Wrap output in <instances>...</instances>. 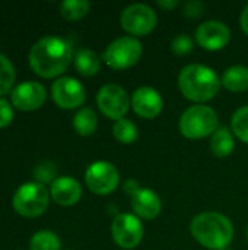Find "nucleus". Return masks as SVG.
<instances>
[{"label": "nucleus", "instance_id": "1", "mask_svg": "<svg viewBox=\"0 0 248 250\" xmlns=\"http://www.w3.org/2000/svg\"><path fill=\"white\" fill-rule=\"evenodd\" d=\"M72 44L60 37L48 35L38 40L29 51V66L41 78L60 76L73 60Z\"/></svg>", "mask_w": 248, "mask_h": 250}, {"label": "nucleus", "instance_id": "2", "mask_svg": "<svg viewBox=\"0 0 248 250\" xmlns=\"http://www.w3.org/2000/svg\"><path fill=\"white\" fill-rule=\"evenodd\" d=\"M190 233L203 248L224 250L234 239V226L227 215L216 211H205L191 220Z\"/></svg>", "mask_w": 248, "mask_h": 250}, {"label": "nucleus", "instance_id": "3", "mask_svg": "<svg viewBox=\"0 0 248 250\" xmlns=\"http://www.w3.org/2000/svg\"><path fill=\"white\" fill-rule=\"evenodd\" d=\"M221 86V78L209 66L191 63L180 70L178 88L184 98L193 103L202 104L210 101L216 97Z\"/></svg>", "mask_w": 248, "mask_h": 250}, {"label": "nucleus", "instance_id": "4", "mask_svg": "<svg viewBox=\"0 0 248 250\" xmlns=\"http://www.w3.org/2000/svg\"><path fill=\"white\" fill-rule=\"evenodd\" d=\"M178 129L187 139H203L212 136L219 129V117L212 107L196 104L184 110L178 122Z\"/></svg>", "mask_w": 248, "mask_h": 250}, {"label": "nucleus", "instance_id": "5", "mask_svg": "<svg viewBox=\"0 0 248 250\" xmlns=\"http://www.w3.org/2000/svg\"><path fill=\"white\" fill-rule=\"evenodd\" d=\"M50 204V193L44 185L38 182H28L19 186L13 195L12 205L15 211L26 218L42 215Z\"/></svg>", "mask_w": 248, "mask_h": 250}, {"label": "nucleus", "instance_id": "6", "mask_svg": "<svg viewBox=\"0 0 248 250\" xmlns=\"http://www.w3.org/2000/svg\"><path fill=\"white\" fill-rule=\"evenodd\" d=\"M143 54L142 42L134 37H120L110 42L102 53V60L113 70H126L133 67Z\"/></svg>", "mask_w": 248, "mask_h": 250}, {"label": "nucleus", "instance_id": "7", "mask_svg": "<svg viewBox=\"0 0 248 250\" xmlns=\"http://www.w3.org/2000/svg\"><path fill=\"white\" fill-rule=\"evenodd\" d=\"M120 23L121 28L132 37H145L156 28L158 16L149 4L134 3L123 9Z\"/></svg>", "mask_w": 248, "mask_h": 250}, {"label": "nucleus", "instance_id": "8", "mask_svg": "<svg viewBox=\"0 0 248 250\" xmlns=\"http://www.w3.org/2000/svg\"><path fill=\"white\" fill-rule=\"evenodd\" d=\"M130 100L127 91L117 83H107L101 86L96 94V105L99 111L114 122L126 117L132 107Z\"/></svg>", "mask_w": 248, "mask_h": 250}, {"label": "nucleus", "instance_id": "9", "mask_svg": "<svg viewBox=\"0 0 248 250\" xmlns=\"http://www.w3.org/2000/svg\"><path fill=\"white\" fill-rule=\"evenodd\" d=\"M143 224L134 214H118L111 224V236L118 248L124 250L136 249L143 240Z\"/></svg>", "mask_w": 248, "mask_h": 250}, {"label": "nucleus", "instance_id": "10", "mask_svg": "<svg viewBox=\"0 0 248 250\" xmlns=\"http://www.w3.org/2000/svg\"><path fill=\"white\" fill-rule=\"evenodd\" d=\"M85 183L95 195H110L120 185V173L110 161H95L85 171Z\"/></svg>", "mask_w": 248, "mask_h": 250}, {"label": "nucleus", "instance_id": "11", "mask_svg": "<svg viewBox=\"0 0 248 250\" xmlns=\"http://www.w3.org/2000/svg\"><path fill=\"white\" fill-rule=\"evenodd\" d=\"M51 98L60 108L73 110L83 105L86 100V92L83 85L77 79L72 76H63L53 83Z\"/></svg>", "mask_w": 248, "mask_h": 250}, {"label": "nucleus", "instance_id": "12", "mask_svg": "<svg viewBox=\"0 0 248 250\" xmlns=\"http://www.w3.org/2000/svg\"><path fill=\"white\" fill-rule=\"evenodd\" d=\"M196 42L208 51H219L231 41V29L221 21H206L196 28Z\"/></svg>", "mask_w": 248, "mask_h": 250}, {"label": "nucleus", "instance_id": "13", "mask_svg": "<svg viewBox=\"0 0 248 250\" xmlns=\"http://www.w3.org/2000/svg\"><path fill=\"white\" fill-rule=\"evenodd\" d=\"M47 98L45 88L35 81H26L16 85L10 94L12 104L22 111H34L42 107Z\"/></svg>", "mask_w": 248, "mask_h": 250}, {"label": "nucleus", "instance_id": "14", "mask_svg": "<svg viewBox=\"0 0 248 250\" xmlns=\"http://www.w3.org/2000/svg\"><path fill=\"white\" fill-rule=\"evenodd\" d=\"M130 101H132L133 111L145 120H152V119L158 117L164 110L162 95L151 86L137 88L132 94Z\"/></svg>", "mask_w": 248, "mask_h": 250}, {"label": "nucleus", "instance_id": "15", "mask_svg": "<svg viewBox=\"0 0 248 250\" xmlns=\"http://www.w3.org/2000/svg\"><path fill=\"white\" fill-rule=\"evenodd\" d=\"M132 209L134 215L142 220H153L162 211V201L161 198L148 188H139L130 199Z\"/></svg>", "mask_w": 248, "mask_h": 250}, {"label": "nucleus", "instance_id": "16", "mask_svg": "<svg viewBox=\"0 0 248 250\" xmlns=\"http://www.w3.org/2000/svg\"><path fill=\"white\" fill-rule=\"evenodd\" d=\"M50 196L61 207H73L82 198V186L76 179L61 176L51 183Z\"/></svg>", "mask_w": 248, "mask_h": 250}, {"label": "nucleus", "instance_id": "17", "mask_svg": "<svg viewBox=\"0 0 248 250\" xmlns=\"http://www.w3.org/2000/svg\"><path fill=\"white\" fill-rule=\"evenodd\" d=\"M209 148L210 152L218 158L229 157L235 148V139L232 130L227 126H219V129L210 136Z\"/></svg>", "mask_w": 248, "mask_h": 250}, {"label": "nucleus", "instance_id": "18", "mask_svg": "<svg viewBox=\"0 0 248 250\" xmlns=\"http://www.w3.org/2000/svg\"><path fill=\"white\" fill-rule=\"evenodd\" d=\"M221 83L231 92L248 91V67L243 64L229 66L221 76Z\"/></svg>", "mask_w": 248, "mask_h": 250}, {"label": "nucleus", "instance_id": "19", "mask_svg": "<svg viewBox=\"0 0 248 250\" xmlns=\"http://www.w3.org/2000/svg\"><path fill=\"white\" fill-rule=\"evenodd\" d=\"M76 70L83 76H95L101 67V57L91 48H79L73 57Z\"/></svg>", "mask_w": 248, "mask_h": 250}, {"label": "nucleus", "instance_id": "20", "mask_svg": "<svg viewBox=\"0 0 248 250\" xmlns=\"http://www.w3.org/2000/svg\"><path fill=\"white\" fill-rule=\"evenodd\" d=\"M98 127V116L89 107H82L73 117V129L80 136H91Z\"/></svg>", "mask_w": 248, "mask_h": 250}, {"label": "nucleus", "instance_id": "21", "mask_svg": "<svg viewBox=\"0 0 248 250\" xmlns=\"http://www.w3.org/2000/svg\"><path fill=\"white\" fill-rule=\"evenodd\" d=\"M113 135L115 138V141H118L123 145H130L133 142L137 141L139 138V130L137 126L129 120V119H120L114 123L113 126Z\"/></svg>", "mask_w": 248, "mask_h": 250}, {"label": "nucleus", "instance_id": "22", "mask_svg": "<svg viewBox=\"0 0 248 250\" xmlns=\"http://www.w3.org/2000/svg\"><path fill=\"white\" fill-rule=\"evenodd\" d=\"M91 9L88 0H64L60 4V13L67 21H80L83 19Z\"/></svg>", "mask_w": 248, "mask_h": 250}, {"label": "nucleus", "instance_id": "23", "mask_svg": "<svg viewBox=\"0 0 248 250\" xmlns=\"http://www.w3.org/2000/svg\"><path fill=\"white\" fill-rule=\"evenodd\" d=\"M61 242L58 236L50 230H41L35 233L29 240L31 250H60Z\"/></svg>", "mask_w": 248, "mask_h": 250}, {"label": "nucleus", "instance_id": "24", "mask_svg": "<svg viewBox=\"0 0 248 250\" xmlns=\"http://www.w3.org/2000/svg\"><path fill=\"white\" fill-rule=\"evenodd\" d=\"M232 133L244 144H248V105L238 108L231 119Z\"/></svg>", "mask_w": 248, "mask_h": 250}, {"label": "nucleus", "instance_id": "25", "mask_svg": "<svg viewBox=\"0 0 248 250\" xmlns=\"http://www.w3.org/2000/svg\"><path fill=\"white\" fill-rule=\"evenodd\" d=\"M16 79V72L7 56L0 53V97L7 94Z\"/></svg>", "mask_w": 248, "mask_h": 250}, {"label": "nucleus", "instance_id": "26", "mask_svg": "<svg viewBox=\"0 0 248 250\" xmlns=\"http://www.w3.org/2000/svg\"><path fill=\"white\" fill-rule=\"evenodd\" d=\"M57 167L51 161H42L38 163L34 168V177L38 183H53L57 177Z\"/></svg>", "mask_w": 248, "mask_h": 250}, {"label": "nucleus", "instance_id": "27", "mask_svg": "<svg viewBox=\"0 0 248 250\" xmlns=\"http://www.w3.org/2000/svg\"><path fill=\"white\" fill-rule=\"evenodd\" d=\"M194 48V40L189 34H180L171 41V51L177 56H186Z\"/></svg>", "mask_w": 248, "mask_h": 250}, {"label": "nucleus", "instance_id": "28", "mask_svg": "<svg viewBox=\"0 0 248 250\" xmlns=\"http://www.w3.org/2000/svg\"><path fill=\"white\" fill-rule=\"evenodd\" d=\"M13 116L15 114L10 103L4 98H0V129L10 126V123L13 122Z\"/></svg>", "mask_w": 248, "mask_h": 250}, {"label": "nucleus", "instance_id": "29", "mask_svg": "<svg viewBox=\"0 0 248 250\" xmlns=\"http://www.w3.org/2000/svg\"><path fill=\"white\" fill-rule=\"evenodd\" d=\"M205 3L203 1H199V0H191V1H187L184 4V15L187 18H191V19H196L199 16H202L205 13Z\"/></svg>", "mask_w": 248, "mask_h": 250}, {"label": "nucleus", "instance_id": "30", "mask_svg": "<svg viewBox=\"0 0 248 250\" xmlns=\"http://www.w3.org/2000/svg\"><path fill=\"white\" fill-rule=\"evenodd\" d=\"M156 4L164 10H172L174 7H177L180 4V1L178 0H159Z\"/></svg>", "mask_w": 248, "mask_h": 250}, {"label": "nucleus", "instance_id": "31", "mask_svg": "<svg viewBox=\"0 0 248 250\" xmlns=\"http://www.w3.org/2000/svg\"><path fill=\"white\" fill-rule=\"evenodd\" d=\"M240 25H241V29L244 31V34H247L248 35V4L243 9V12H241Z\"/></svg>", "mask_w": 248, "mask_h": 250}, {"label": "nucleus", "instance_id": "32", "mask_svg": "<svg viewBox=\"0 0 248 250\" xmlns=\"http://www.w3.org/2000/svg\"><path fill=\"white\" fill-rule=\"evenodd\" d=\"M247 239H248V226H247Z\"/></svg>", "mask_w": 248, "mask_h": 250}, {"label": "nucleus", "instance_id": "33", "mask_svg": "<svg viewBox=\"0 0 248 250\" xmlns=\"http://www.w3.org/2000/svg\"><path fill=\"white\" fill-rule=\"evenodd\" d=\"M224 250H231V249H229V248H227V249H224Z\"/></svg>", "mask_w": 248, "mask_h": 250}]
</instances>
